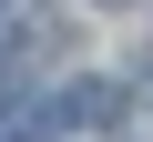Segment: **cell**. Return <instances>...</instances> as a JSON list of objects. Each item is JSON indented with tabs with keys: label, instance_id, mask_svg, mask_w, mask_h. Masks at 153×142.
<instances>
[{
	"label": "cell",
	"instance_id": "1",
	"mask_svg": "<svg viewBox=\"0 0 153 142\" xmlns=\"http://www.w3.org/2000/svg\"><path fill=\"white\" fill-rule=\"evenodd\" d=\"M61 112H71V122H112V112H123V91H112V81H92V91H71Z\"/></svg>",
	"mask_w": 153,
	"mask_h": 142
}]
</instances>
